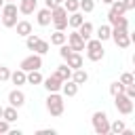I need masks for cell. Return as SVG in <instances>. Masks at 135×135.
I'll return each mask as SVG.
<instances>
[{"label":"cell","mask_w":135,"mask_h":135,"mask_svg":"<svg viewBox=\"0 0 135 135\" xmlns=\"http://www.w3.org/2000/svg\"><path fill=\"white\" fill-rule=\"evenodd\" d=\"M78 11L80 13H93L95 11V0H78Z\"/></svg>","instance_id":"4316f807"},{"label":"cell","mask_w":135,"mask_h":135,"mask_svg":"<svg viewBox=\"0 0 135 135\" xmlns=\"http://www.w3.org/2000/svg\"><path fill=\"white\" fill-rule=\"evenodd\" d=\"M2 4H4V0H0V8H2Z\"/></svg>","instance_id":"ee69618b"},{"label":"cell","mask_w":135,"mask_h":135,"mask_svg":"<svg viewBox=\"0 0 135 135\" xmlns=\"http://www.w3.org/2000/svg\"><path fill=\"white\" fill-rule=\"evenodd\" d=\"M6 2H15V0H6Z\"/></svg>","instance_id":"f6af8a7d"},{"label":"cell","mask_w":135,"mask_h":135,"mask_svg":"<svg viewBox=\"0 0 135 135\" xmlns=\"http://www.w3.org/2000/svg\"><path fill=\"white\" fill-rule=\"evenodd\" d=\"M63 108H65L63 95H59V93H49V97H46V112H49L51 116H61V114H63Z\"/></svg>","instance_id":"5b68a950"},{"label":"cell","mask_w":135,"mask_h":135,"mask_svg":"<svg viewBox=\"0 0 135 135\" xmlns=\"http://www.w3.org/2000/svg\"><path fill=\"white\" fill-rule=\"evenodd\" d=\"M49 49H51V42H46V40L40 38V40L36 42V46H34V53H38V55H46Z\"/></svg>","instance_id":"83f0119b"},{"label":"cell","mask_w":135,"mask_h":135,"mask_svg":"<svg viewBox=\"0 0 135 135\" xmlns=\"http://www.w3.org/2000/svg\"><path fill=\"white\" fill-rule=\"evenodd\" d=\"M51 23L55 25V30H68V11L63 8V4H57L51 8Z\"/></svg>","instance_id":"3957f363"},{"label":"cell","mask_w":135,"mask_h":135,"mask_svg":"<svg viewBox=\"0 0 135 135\" xmlns=\"http://www.w3.org/2000/svg\"><path fill=\"white\" fill-rule=\"evenodd\" d=\"M55 133H57L55 129H40L38 131V135H55Z\"/></svg>","instance_id":"74e56055"},{"label":"cell","mask_w":135,"mask_h":135,"mask_svg":"<svg viewBox=\"0 0 135 135\" xmlns=\"http://www.w3.org/2000/svg\"><path fill=\"white\" fill-rule=\"evenodd\" d=\"M23 103H25V93H23L19 86H17V89H13V91L8 93V105H15V108L19 110Z\"/></svg>","instance_id":"30bf717a"},{"label":"cell","mask_w":135,"mask_h":135,"mask_svg":"<svg viewBox=\"0 0 135 135\" xmlns=\"http://www.w3.org/2000/svg\"><path fill=\"white\" fill-rule=\"evenodd\" d=\"M55 74H57L61 80H70V78H72V68H70L68 63H63V65H59V68L55 70Z\"/></svg>","instance_id":"d4e9b609"},{"label":"cell","mask_w":135,"mask_h":135,"mask_svg":"<svg viewBox=\"0 0 135 135\" xmlns=\"http://www.w3.org/2000/svg\"><path fill=\"white\" fill-rule=\"evenodd\" d=\"M76 32H78V34H80V38L86 42L89 38H93V32H95V27H93V23H91V21H82V23L76 27Z\"/></svg>","instance_id":"7c38bea8"},{"label":"cell","mask_w":135,"mask_h":135,"mask_svg":"<svg viewBox=\"0 0 135 135\" xmlns=\"http://www.w3.org/2000/svg\"><path fill=\"white\" fill-rule=\"evenodd\" d=\"M110 38L120 49H129V44H131V34H129V30H122V27H112Z\"/></svg>","instance_id":"8992f818"},{"label":"cell","mask_w":135,"mask_h":135,"mask_svg":"<svg viewBox=\"0 0 135 135\" xmlns=\"http://www.w3.org/2000/svg\"><path fill=\"white\" fill-rule=\"evenodd\" d=\"M65 63H68L72 70H78V68H82V55H80L78 51H72V53L68 55V59H65Z\"/></svg>","instance_id":"2e32d148"},{"label":"cell","mask_w":135,"mask_h":135,"mask_svg":"<svg viewBox=\"0 0 135 135\" xmlns=\"http://www.w3.org/2000/svg\"><path fill=\"white\" fill-rule=\"evenodd\" d=\"M122 91H124V86H122V84H120L118 80L110 84V93H112V95H118V93H122Z\"/></svg>","instance_id":"d6a6232c"},{"label":"cell","mask_w":135,"mask_h":135,"mask_svg":"<svg viewBox=\"0 0 135 135\" xmlns=\"http://www.w3.org/2000/svg\"><path fill=\"white\" fill-rule=\"evenodd\" d=\"M110 11H114L116 15H124V13H127V8H124V2H122V0H114V2L110 4Z\"/></svg>","instance_id":"f546056e"},{"label":"cell","mask_w":135,"mask_h":135,"mask_svg":"<svg viewBox=\"0 0 135 135\" xmlns=\"http://www.w3.org/2000/svg\"><path fill=\"white\" fill-rule=\"evenodd\" d=\"M2 110H4V108H2V105H0V118H2Z\"/></svg>","instance_id":"7bdbcfd3"},{"label":"cell","mask_w":135,"mask_h":135,"mask_svg":"<svg viewBox=\"0 0 135 135\" xmlns=\"http://www.w3.org/2000/svg\"><path fill=\"white\" fill-rule=\"evenodd\" d=\"M42 74H40V70H32V72H25V80H27V84H42Z\"/></svg>","instance_id":"603a6c76"},{"label":"cell","mask_w":135,"mask_h":135,"mask_svg":"<svg viewBox=\"0 0 135 135\" xmlns=\"http://www.w3.org/2000/svg\"><path fill=\"white\" fill-rule=\"evenodd\" d=\"M93 34L97 36V40L105 42V40H110V34H112V25H110V23H101V25L97 27V32H93Z\"/></svg>","instance_id":"9a60e30c"},{"label":"cell","mask_w":135,"mask_h":135,"mask_svg":"<svg viewBox=\"0 0 135 135\" xmlns=\"http://www.w3.org/2000/svg\"><path fill=\"white\" fill-rule=\"evenodd\" d=\"M40 68H42V55H38V53L27 55L19 63V70H23V72H32V70H40Z\"/></svg>","instance_id":"ba28073f"},{"label":"cell","mask_w":135,"mask_h":135,"mask_svg":"<svg viewBox=\"0 0 135 135\" xmlns=\"http://www.w3.org/2000/svg\"><path fill=\"white\" fill-rule=\"evenodd\" d=\"M84 51H86V57L91 61H101L103 59V42L97 40V38H89L84 42Z\"/></svg>","instance_id":"277c9868"},{"label":"cell","mask_w":135,"mask_h":135,"mask_svg":"<svg viewBox=\"0 0 135 135\" xmlns=\"http://www.w3.org/2000/svg\"><path fill=\"white\" fill-rule=\"evenodd\" d=\"M116 17H118V15H116L114 11H110V13H108V23H110V25H114V23H116Z\"/></svg>","instance_id":"8d00e7d4"},{"label":"cell","mask_w":135,"mask_h":135,"mask_svg":"<svg viewBox=\"0 0 135 135\" xmlns=\"http://www.w3.org/2000/svg\"><path fill=\"white\" fill-rule=\"evenodd\" d=\"M91 122H93V131H95L97 135H108V133H110V118H108V114H105L103 110L93 112Z\"/></svg>","instance_id":"7a4b0ae2"},{"label":"cell","mask_w":135,"mask_h":135,"mask_svg":"<svg viewBox=\"0 0 135 135\" xmlns=\"http://www.w3.org/2000/svg\"><path fill=\"white\" fill-rule=\"evenodd\" d=\"M38 40H40V36L32 32V34H27V36H25V46H27L30 51H34V46H36V42H38Z\"/></svg>","instance_id":"4dcf8cb0"},{"label":"cell","mask_w":135,"mask_h":135,"mask_svg":"<svg viewBox=\"0 0 135 135\" xmlns=\"http://www.w3.org/2000/svg\"><path fill=\"white\" fill-rule=\"evenodd\" d=\"M127 97H131V99H135V84H129V86H124V91H122Z\"/></svg>","instance_id":"e575fe53"},{"label":"cell","mask_w":135,"mask_h":135,"mask_svg":"<svg viewBox=\"0 0 135 135\" xmlns=\"http://www.w3.org/2000/svg\"><path fill=\"white\" fill-rule=\"evenodd\" d=\"M42 84H44V89H46L49 93H59V91H61L63 80H61L57 74H51L49 78H42Z\"/></svg>","instance_id":"9c48e42d"},{"label":"cell","mask_w":135,"mask_h":135,"mask_svg":"<svg viewBox=\"0 0 135 135\" xmlns=\"http://www.w3.org/2000/svg\"><path fill=\"white\" fill-rule=\"evenodd\" d=\"M63 8L68 13H76L78 11V0H63Z\"/></svg>","instance_id":"1f68e13d"},{"label":"cell","mask_w":135,"mask_h":135,"mask_svg":"<svg viewBox=\"0 0 135 135\" xmlns=\"http://www.w3.org/2000/svg\"><path fill=\"white\" fill-rule=\"evenodd\" d=\"M78 84L70 78V80H63V84H61V93H63V97H76L78 95Z\"/></svg>","instance_id":"4fadbf2b"},{"label":"cell","mask_w":135,"mask_h":135,"mask_svg":"<svg viewBox=\"0 0 135 135\" xmlns=\"http://www.w3.org/2000/svg\"><path fill=\"white\" fill-rule=\"evenodd\" d=\"M11 78V70L6 65H0V82H6Z\"/></svg>","instance_id":"836d02e7"},{"label":"cell","mask_w":135,"mask_h":135,"mask_svg":"<svg viewBox=\"0 0 135 135\" xmlns=\"http://www.w3.org/2000/svg\"><path fill=\"white\" fill-rule=\"evenodd\" d=\"M2 118L11 124V122H15L17 118H19V114H17V108L15 105H6L4 110H2Z\"/></svg>","instance_id":"44dd1931"},{"label":"cell","mask_w":135,"mask_h":135,"mask_svg":"<svg viewBox=\"0 0 135 135\" xmlns=\"http://www.w3.org/2000/svg\"><path fill=\"white\" fill-rule=\"evenodd\" d=\"M36 21H38V25H51V8H40L38 13H36Z\"/></svg>","instance_id":"e0dca14e"},{"label":"cell","mask_w":135,"mask_h":135,"mask_svg":"<svg viewBox=\"0 0 135 135\" xmlns=\"http://www.w3.org/2000/svg\"><path fill=\"white\" fill-rule=\"evenodd\" d=\"M15 27H17V34H19V36H23V38H25L27 34H32V32H34V30H32V23H30V21H25V19H23V21H17V23H15Z\"/></svg>","instance_id":"7402d4cb"},{"label":"cell","mask_w":135,"mask_h":135,"mask_svg":"<svg viewBox=\"0 0 135 135\" xmlns=\"http://www.w3.org/2000/svg\"><path fill=\"white\" fill-rule=\"evenodd\" d=\"M15 86H23V84H27V80H25V72L23 70H15V72H11V78H8Z\"/></svg>","instance_id":"ffe728a7"},{"label":"cell","mask_w":135,"mask_h":135,"mask_svg":"<svg viewBox=\"0 0 135 135\" xmlns=\"http://www.w3.org/2000/svg\"><path fill=\"white\" fill-rule=\"evenodd\" d=\"M8 129H11V127H8V122H6L4 118H0V135H4V133H8Z\"/></svg>","instance_id":"d590c367"},{"label":"cell","mask_w":135,"mask_h":135,"mask_svg":"<svg viewBox=\"0 0 135 135\" xmlns=\"http://www.w3.org/2000/svg\"><path fill=\"white\" fill-rule=\"evenodd\" d=\"M114 105H116V110H118L122 116H129V114L133 112V99H131V97H127L124 93L114 95Z\"/></svg>","instance_id":"52a82bcc"},{"label":"cell","mask_w":135,"mask_h":135,"mask_svg":"<svg viewBox=\"0 0 135 135\" xmlns=\"http://www.w3.org/2000/svg\"><path fill=\"white\" fill-rule=\"evenodd\" d=\"M72 80L80 86V84H86V80H89V74H86V70L84 68H78V70H72Z\"/></svg>","instance_id":"ac0fdd59"},{"label":"cell","mask_w":135,"mask_h":135,"mask_svg":"<svg viewBox=\"0 0 135 135\" xmlns=\"http://www.w3.org/2000/svg\"><path fill=\"white\" fill-rule=\"evenodd\" d=\"M65 42L72 46V51H78V53H80V51H84V40L80 38V34H78L76 30H74L72 34H68V40H65Z\"/></svg>","instance_id":"8fae6325"},{"label":"cell","mask_w":135,"mask_h":135,"mask_svg":"<svg viewBox=\"0 0 135 135\" xmlns=\"http://www.w3.org/2000/svg\"><path fill=\"white\" fill-rule=\"evenodd\" d=\"M36 4H38V0H19L17 8H19L21 15H32L36 11Z\"/></svg>","instance_id":"5bb4252c"},{"label":"cell","mask_w":135,"mask_h":135,"mask_svg":"<svg viewBox=\"0 0 135 135\" xmlns=\"http://www.w3.org/2000/svg\"><path fill=\"white\" fill-rule=\"evenodd\" d=\"M44 6H46V8H53V6H57V4H55L53 0H44Z\"/></svg>","instance_id":"ab89813d"},{"label":"cell","mask_w":135,"mask_h":135,"mask_svg":"<svg viewBox=\"0 0 135 135\" xmlns=\"http://www.w3.org/2000/svg\"><path fill=\"white\" fill-rule=\"evenodd\" d=\"M101 2H105V4H112V2H114V0H101Z\"/></svg>","instance_id":"60d3db41"},{"label":"cell","mask_w":135,"mask_h":135,"mask_svg":"<svg viewBox=\"0 0 135 135\" xmlns=\"http://www.w3.org/2000/svg\"><path fill=\"white\" fill-rule=\"evenodd\" d=\"M122 2H124V8L127 11H133L135 8V0H122Z\"/></svg>","instance_id":"f35d334b"},{"label":"cell","mask_w":135,"mask_h":135,"mask_svg":"<svg viewBox=\"0 0 135 135\" xmlns=\"http://www.w3.org/2000/svg\"><path fill=\"white\" fill-rule=\"evenodd\" d=\"M82 21H84V15H82L80 11H76V13H68V25H70L72 30H76Z\"/></svg>","instance_id":"d6986e66"},{"label":"cell","mask_w":135,"mask_h":135,"mask_svg":"<svg viewBox=\"0 0 135 135\" xmlns=\"http://www.w3.org/2000/svg\"><path fill=\"white\" fill-rule=\"evenodd\" d=\"M118 82H120L122 86H129V84H135V76H133L131 72H124V74H120V78H118Z\"/></svg>","instance_id":"f1b7e54d"},{"label":"cell","mask_w":135,"mask_h":135,"mask_svg":"<svg viewBox=\"0 0 135 135\" xmlns=\"http://www.w3.org/2000/svg\"><path fill=\"white\" fill-rule=\"evenodd\" d=\"M17 13H19L17 2H4L2 8H0V21H2V25H4V27H15V23H17Z\"/></svg>","instance_id":"6da1fadb"},{"label":"cell","mask_w":135,"mask_h":135,"mask_svg":"<svg viewBox=\"0 0 135 135\" xmlns=\"http://www.w3.org/2000/svg\"><path fill=\"white\" fill-rule=\"evenodd\" d=\"M53 2H55V4H63V0H53Z\"/></svg>","instance_id":"b9f144b4"},{"label":"cell","mask_w":135,"mask_h":135,"mask_svg":"<svg viewBox=\"0 0 135 135\" xmlns=\"http://www.w3.org/2000/svg\"><path fill=\"white\" fill-rule=\"evenodd\" d=\"M68 40V34H63L61 30H55L53 34H51V44H55V46H59V44H63Z\"/></svg>","instance_id":"cb8c5ba5"},{"label":"cell","mask_w":135,"mask_h":135,"mask_svg":"<svg viewBox=\"0 0 135 135\" xmlns=\"http://www.w3.org/2000/svg\"><path fill=\"white\" fill-rule=\"evenodd\" d=\"M124 129H127V124H124V120H120V118H116L114 122H110V133H112V135H120Z\"/></svg>","instance_id":"484cf974"}]
</instances>
